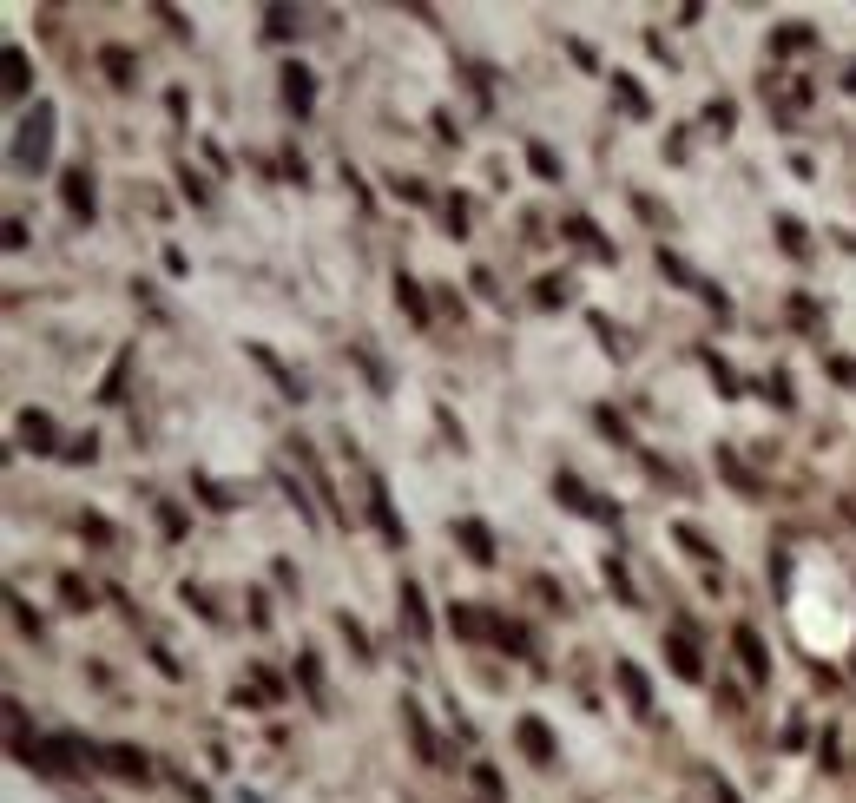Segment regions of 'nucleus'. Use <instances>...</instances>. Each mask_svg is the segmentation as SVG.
<instances>
[{
	"label": "nucleus",
	"instance_id": "1",
	"mask_svg": "<svg viewBox=\"0 0 856 803\" xmlns=\"http://www.w3.org/2000/svg\"><path fill=\"white\" fill-rule=\"evenodd\" d=\"M47 152H53V106L40 99V106L20 119V139H14V165L20 172H40L47 165Z\"/></svg>",
	"mask_w": 856,
	"mask_h": 803
},
{
	"label": "nucleus",
	"instance_id": "2",
	"mask_svg": "<svg viewBox=\"0 0 856 803\" xmlns=\"http://www.w3.org/2000/svg\"><path fill=\"white\" fill-rule=\"evenodd\" d=\"M514 744H521L534 764H560V744H554V731L540 725V718H514Z\"/></svg>",
	"mask_w": 856,
	"mask_h": 803
},
{
	"label": "nucleus",
	"instance_id": "3",
	"mask_svg": "<svg viewBox=\"0 0 856 803\" xmlns=\"http://www.w3.org/2000/svg\"><path fill=\"white\" fill-rule=\"evenodd\" d=\"M369 514H376V527H382V540H389V547H402V540H409L402 514L389 507V488H382V474H369Z\"/></svg>",
	"mask_w": 856,
	"mask_h": 803
},
{
	"label": "nucleus",
	"instance_id": "4",
	"mask_svg": "<svg viewBox=\"0 0 856 803\" xmlns=\"http://www.w3.org/2000/svg\"><path fill=\"white\" fill-rule=\"evenodd\" d=\"M613 678H619V692H626V705H633L639 718H646V711H652V685H646V672H639L633 659H613Z\"/></svg>",
	"mask_w": 856,
	"mask_h": 803
},
{
	"label": "nucleus",
	"instance_id": "5",
	"mask_svg": "<svg viewBox=\"0 0 856 803\" xmlns=\"http://www.w3.org/2000/svg\"><path fill=\"white\" fill-rule=\"evenodd\" d=\"M93 172H86V165H73V172H66V211H73V218H93Z\"/></svg>",
	"mask_w": 856,
	"mask_h": 803
},
{
	"label": "nucleus",
	"instance_id": "6",
	"mask_svg": "<svg viewBox=\"0 0 856 803\" xmlns=\"http://www.w3.org/2000/svg\"><path fill=\"white\" fill-rule=\"evenodd\" d=\"M455 540L468 547V560H475V567H488V560H494V534L481 527V520H455Z\"/></svg>",
	"mask_w": 856,
	"mask_h": 803
},
{
	"label": "nucleus",
	"instance_id": "7",
	"mask_svg": "<svg viewBox=\"0 0 856 803\" xmlns=\"http://www.w3.org/2000/svg\"><path fill=\"white\" fill-rule=\"evenodd\" d=\"M99 757H106V771H119V777H145L152 771V757H145L139 744H106Z\"/></svg>",
	"mask_w": 856,
	"mask_h": 803
},
{
	"label": "nucleus",
	"instance_id": "8",
	"mask_svg": "<svg viewBox=\"0 0 856 803\" xmlns=\"http://www.w3.org/2000/svg\"><path fill=\"white\" fill-rule=\"evenodd\" d=\"M731 646H738V659H745V672H751V678H771V659H764V639H758L751 626H738V632H731Z\"/></svg>",
	"mask_w": 856,
	"mask_h": 803
},
{
	"label": "nucleus",
	"instance_id": "9",
	"mask_svg": "<svg viewBox=\"0 0 856 803\" xmlns=\"http://www.w3.org/2000/svg\"><path fill=\"white\" fill-rule=\"evenodd\" d=\"M20 441H27L33 455H53V415L27 409V415H20Z\"/></svg>",
	"mask_w": 856,
	"mask_h": 803
},
{
	"label": "nucleus",
	"instance_id": "10",
	"mask_svg": "<svg viewBox=\"0 0 856 803\" xmlns=\"http://www.w3.org/2000/svg\"><path fill=\"white\" fill-rule=\"evenodd\" d=\"M402 619H409L415 639H428V606H422V586L415 580H402Z\"/></svg>",
	"mask_w": 856,
	"mask_h": 803
},
{
	"label": "nucleus",
	"instance_id": "11",
	"mask_svg": "<svg viewBox=\"0 0 856 803\" xmlns=\"http://www.w3.org/2000/svg\"><path fill=\"white\" fill-rule=\"evenodd\" d=\"M284 99L297 112H310V99H317V86H310V73H303V66H284Z\"/></svg>",
	"mask_w": 856,
	"mask_h": 803
},
{
	"label": "nucleus",
	"instance_id": "12",
	"mask_svg": "<svg viewBox=\"0 0 856 803\" xmlns=\"http://www.w3.org/2000/svg\"><path fill=\"white\" fill-rule=\"evenodd\" d=\"M99 66L112 73V86H132V73H139V60H132L126 47H106V53H99Z\"/></svg>",
	"mask_w": 856,
	"mask_h": 803
},
{
	"label": "nucleus",
	"instance_id": "13",
	"mask_svg": "<svg viewBox=\"0 0 856 803\" xmlns=\"http://www.w3.org/2000/svg\"><path fill=\"white\" fill-rule=\"evenodd\" d=\"M396 303L415 316V323H428V303H422V284H415V277H396Z\"/></svg>",
	"mask_w": 856,
	"mask_h": 803
},
{
	"label": "nucleus",
	"instance_id": "14",
	"mask_svg": "<svg viewBox=\"0 0 856 803\" xmlns=\"http://www.w3.org/2000/svg\"><path fill=\"white\" fill-rule=\"evenodd\" d=\"M567 231H573V237H580V244H587V251H593V257H613V244H606V237H600V231H593V224H587V218H567Z\"/></svg>",
	"mask_w": 856,
	"mask_h": 803
},
{
	"label": "nucleus",
	"instance_id": "15",
	"mask_svg": "<svg viewBox=\"0 0 856 803\" xmlns=\"http://www.w3.org/2000/svg\"><path fill=\"white\" fill-rule=\"evenodd\" d=\"M402 725H409L415 751H422V757H435V738H428V725H422V711H415V705H402Z\"/></svg>",
	"mask_w": 856,
	"mask_h": 803
},
{
	"label": "nucleus",
	"instance_id": "16",
	"mask_svg": "<svg viewBox=\"0 0 856 803\" xmlns=\"http://www.w3.org/2000/svg\"><path fill=\"white\" fill-rule=\"evenodd\" d=\"M666 652H672V672H679V678H698V652L685 646L679 632H672V646H666Z\"/></svg>",
	"mask_w": 856,
	"mask_h": 803
},
{
	"label": "nucleus",
	"instance_id": "17",
	"mask_svg": "<svg viewBox=\"0 0 856 803\" xmlns=\"http://www.w3.org/2000/svg\"><path fill=\"white\" fill-rule=\"evenodd\" d=\"M613 93H619V106H626V112H646V93L633 86V73H613Z\"/></svg>",
	"mask_w": 856,
	"mask_h": 803
},
{
	"label": "nucleus",
	"instance_id": "18",
	"mask_svg": "<svg viewBox=\"0 0 856 803\" xmlns=\"http://www.w3.org/2000/svg\"><path fill=\"white\" fill-rule=\"evenodd\" d=\"M7 93H27V53L7 47Z\"/></svg>",
	"mask_w": 856,
	"mask_h": 803
},
{
	"label": "nucleus",
	"instance_id": "19",
	"mask_svg": "<svg viewBox=\"0 0 856 803\" xmlns=\"http://www.w3.org/2000/svg\"><path fill=\"white\" fill-rule=\"evenodd\" d=\"M777 237H784V251H791V257L810 251V244H804V224H797V218H777Z\"/></svg>",
	"mask_w": 856,
	"mask_h": 803
},
{
	"label": "nucleus",
	"instance_id": "20",
	"mask_svg": "<svg viewBox=\"0 0 856 803\" xmlns=\"http://www.w3.org/2000/svg\"><path fill=\"white\" fill-rule=\"evenodd\" d=\"M718 468H725V481H738L745 494H758V481H751V474L738 468V455H731V448H718Z\"/></svg>",
	"mask_w": 856,
	"mask_h": 803
},
{
	"label": "nucleus",
	"instance_id": "21",
	"mask_svg": "<svg viewBox=\"0 0 856 803\" xmlns=\"http://www.w3.org/2000/svg\"><path fill=\"white\" fill-rule=\"evenodd\" d=\"M797 47H810V27H804V20H791V27L777 33V53H797Z\"/></svg>",
	"mask_w": 856,
	"mask_h": 803
},
{
	"label": "nucleus",
	"instance_id": "22",
	"mask_svg": "<svg viewBox=\"0 0 856 803\" xmlns=\"http://www.w3.org/2000/svg\"><path fill=\"white\" fill-rule=\"evenodd\" d=\"M297 678L310 685V698H323V672H317V652H303V659H297Z\"/></svg>",
	"mask_w": 856,
	"mask_h": 803
},
{
	"label": "nucleus",
	"instance_id": "23",
	"mask_svg": "<svg viewBox=\"0 0 856 803\" xmlns=\"http://www.w3.org/2000/svg\"><path fill=\"white\" fill-rule=\"evenodd\" d=\"M527 158H534V172H540V178H560V158L547 152V145H527Z\"/></svg>",
	"mask_w": 856,
	"mask_h": 803
},
{
	"label": "nucleus",
	"instance_id": "24",
	"mask_svg": "<svg viewBox=\"0 0 856 803\" xmlns=\"http://www.w3.org/2000/svg\"><path fill=\"white\" fill-rule=\"evenodd\" d=\"M764 395H771L777 409H791V376H784V369H777V376H771V382H764Z\"/></svg>",
	"mask_w": 856,
	"mask_h": 803
},
{
	"label": "nucleus",
	"instance_id": "25",
	"mask_svg": "<svg viewBox=\"0 0 856 803\" xmlns=\"http://www.w3.org/2000/svg\"><path fill=\"white\" fill-rule=\"evenodd\" d=\"M270 33H277V40H290V33H297V14H290V7H270Z\"/></svg>",
	"mask_w": 856,
	"mask_h": 803
},
{
	"label": "nucleus",
	"instance_id": "26",
	"mask_svg": "<svg viewBox=\"0 0 856 803\" xmlns=\"http://www.w3.org/2000/svg\"><path fill=\"white\" fill-rule=\"evenodd\" d=\"M343 639H349V646H356V659H369V632L356 626V619H349V613H343Z\"/></svg>",
	"mask_w": 856,
	"mask_h": 803
},
{
	"label": "nucleus",
	"instance_id": "27",
	"mask_svg": "<svg viewBox=\"0 0 856 803\" xmlns=\"http://www.w3.org/2000/svg\"><path fill=\"white\" fill-rule=\"evenodd\" d=\"M475 784H481V797H494V803L508 797V790H501V777H494V771H488V764H475Z\"/></svg>",
	"mask_w": 856,
	"mask_h": 803
},
{
	"label": "nucleus",
	"instance_id": "28",
	"mask_svg": "<svg viewBox=\"0 0 856 803\" xmlns=\"http://www.w3.org/2000/svg\"><path fill=\"white\" fill-rule=\"evenodd\" d=\"M679 540H685V547H692V553H698V560H712V540L698 534V527H679Z\"/></svg>",
	"mask_w": 856,
	"mask_h": 803
}]
</instances>
